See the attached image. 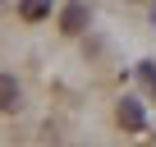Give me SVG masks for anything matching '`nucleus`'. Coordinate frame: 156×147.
Wrapping results in <instances>:
<instances>
[{"label": "nucleus", "mask_w": 156, "mask_h": 147, "mask_svg": "<svg viewBox=\"0 0 156 147\" xmlns=\"http://www.w3.org/2000/svg\"><path fill=\"white\" fill-rule=\"evenodd\" d=\"M142 83H151V88H156V64H142Z\"/></svg>", "instance_id": "obj_5"}, {"label": "nucleus", "mask_w": 156, "mask_h": 147, "mask_svg": "<svg viewBox=\"0 0 156 147\" xmlns=\"http://www.w3.org/2000/svg\"><path fill=\"white\" fill-rule=\"evenodd\" d=\"M142 120H147V115H142V106H138V101H129V97H124V101H119V124H124V129H133V133H138V129H142Z\"/></svg>", "instance_id": "obj_2"}, {"label": "nucleus", "mask_w": 156, "mask_h": 147, "mask_svg": "<svg viewBox=\"0 0 156 147\" xmlns=\"http://www.w3.org/2000/svg\"><path fill=\"white\" fill-rule=\"evenodd\" d=\"M87 28V5H83V0H73V5H64V14H60V32H83Z\"/></svg>", "instance_id": "obj_1"}, {"label": "nucleus", "mask_w": 156, "mask_h": 147, "mask_svg": "<svg viewBox=\"0 0 156 147\" xmlns=\"http://www.w3.org/2000/svg\"><path fill=\"white\" fill-rule=\"evenodd\" d=\"M14 106H19V83L9 74H0V110H14Z\"/></svg>", "instance_id": "obj_3"}, {"label": "nucleus", "mask_w": 156, "mask_h": 147, "mask_svg": "<svg viewBox=\"0 0 156 147\" xmlns=\"http://www.w3.org/2000/svg\"><path fill=\"white\" fill-rule=\"evenodd\" d=\"M19 14H23L28 23H37V19H46V14H51V0H23Z\"/></svg>", "instance_id": "obj_4"}]
</instances>
